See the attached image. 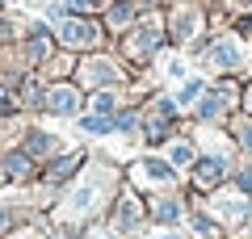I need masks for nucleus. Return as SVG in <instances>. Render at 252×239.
<instances>
[{"label": "nucleus", "instance_id": "f257e3e1", "mask_svg": "<svg viewBox=\"0 0 252 239\" xmlns=\"http://www.w3.org/2000/svg\"><path fill=\"white\" fill-rule=\"evenodd\" d=\"M59 34L67 38V42H93V38H97V30H93V26H84V21H63V26H59Z\"/></svg>", "mask_w": 252, "mask_h": 239}, {"label": "nucleus", "instance_id": "f03ea898", "mask_svg": "<svg viewBox=\"0 0 252 239\" xmlns=\"http://www.w3.org/2000/svg\"><path fill=\"white\" fill-rule=\"evenodd\" d=\"M51 109L55 114H76V89H55L51 92Z\"/></svg>", "mask_w": 252, "mask_h": 239}, {"label": "nucleus", "instance_id": "7ed1b4c3", "mask_svg": "<svg viewBox=\"0 0 252 239\" xmlns=\"http://www.w3.org/2000/svg\"><path fill=\"white\" fill-rule=\"evenodd\" d=\"M219 177H223V159H206V164H198V185H215Z\"/></svg>", "mask_w": 252, "mask_h": 239}, {"label": "nucleus", "instance_id": "20e7f679", "mask_svg": "<svg viewBox=\"0 0 252 239\" xmlns=\"http://www.w3.org/2000/svg\"><path fill=\"white\" fill-rule=\"evenodd\" d=\"M215 63L219 67H235V63H240V51H235V46H215Z\"/></svg>", "mask_w": 252, "mask_h": 239}, {"label": "nucleus", "instance_id": "39448f33", "mask_svg": "<svg viewBox=\"0 0 252 239\" xmlns=\"http://www.w3.org/2000/svg\"><path fill=\"white\" fill-rule=\"evenodd\" d=\"M76 159H80V155H67V159H59V164L51 168V177H67V172H76Z\"/></svg>", "mask_w": 252, "mask_h": 239}, {"label": "nucleus", "instance_id": "423d86ee", "mask_svg": "<svg viewBox=\"0 0 252 239\" xmlns=\"http://www.w3.org/2000/svg\"><path fill=\"white\" fill-rule=\"evenodd\" d=\"M193 97H202V80H189L185 92H181V101H193Z\"/></svg>", "mask_w": 252, "mask_h": 239}, {"label": "nucleus", "instance_id": "0eeeda50", "mask_svg": "<svg viewBox=\"0 0 252 239\" xmlns=\"http://www.w3.org/2000/svg\"><path fill=\"white\" fill-rule=\"evenodd\" d=\"M84 130H93V134H105V130H109V122H105V118H89V122H84Z\"/></svg>", "mask_w": 252, "mask_h": 239}, {"label": "nucleus", "instance_id": "6e6552de", "mask_svg": "<svg viewBox=\"0 0 252 239\" xmlns=\"http://www.w3.org/2000/svg\"><path fill=\"white\" fill-rule=\"evenodd\" d=\"M172 164H189V147H172Z\"/></svg>", "mask_w": 252, "mask_h": 239}, {"label": "nucleus", "instance_id": "1a4fd4ad", "mask_svg": "<svg viewBox=\"0 0 252 239\" xmlns=\"http://www.w3.org/2000/svg\"><path fill=\"white\" fill-rule=\"evenodd\" d=\"M101 0H72V9H97Z\"/></svg>", "mask_w": 252, "mask_h": 239}, {"label": "nucleus", "instance_id": "9d476101", "mask_svg": "<svg viewBox=\"0 0 252 239\" xmlns=\"http://www.w3.org/2000/svg\"><path fill=\"white\" fill-rule=\"evenodd\" d=\"M244 143H248V147H252V126H248V130H244Z\"/></svg>", "mask_w": 252, "mask_h": 239}, {"label": "nucleus", "instance_id": "9b49d317", "mask_svg": "<svg viewBox=\"0 0 252 239\" xmlns=\"http://www.w3.org/2000/svg\"><path fill=\"white\" fill-rule=\"evenodd\" d=\"M248 109H252V89H248Z\"/></svg>", "mask_w": 252, "mask_h": 239}, {"label": "nucleus", "instance_id": "f8f14e48", "mask_svg": "<svg viewBox=\"0 0 252 239\" xmlns=\"http://www.w3.org/2000/svg\"><path fill=\"white\" fill-rule=\"evenodd\" d=\"M164 239H172V235H164Z\"/></svg>", "mask_w": 252, "mask_h": 239}]
</instances>
